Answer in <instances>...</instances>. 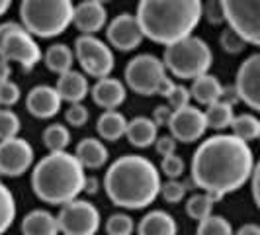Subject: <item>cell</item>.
Listing matches in <instances>:
<instances>
[{
	"label": "cell",
	"instance_id": "22",
	"mask_svg": "<svg viewBox=\"0 0 260 235\" xmlns=\"http://www.w3.org/2000/svg\"><path fill=\"white\" fill-rule=\"evenodd\" d=\"M125 137H127V141H129L133 147H137V149H147V147L155 145L156 137H158V126L153 122V118L137 116L127 124Z\"/></svg>",
	"mask_w": 260,
	"mask_h": 235
},
{
	"label": "cell",
	"instance_id": "50",
	"mask_svg": "<svg viewBox=\"0 0 260 235\" xmlns=\"http://www.w3.org/2000/svg\"><path fill=\"white\" fill-rule=\"evenodd\" d=\"M258 139H260V137H258Z\"/></svg>",
	"mask_w": 260,
	"mask_h": 235
},
{
	"label": "cell",
	"instance_id": "2",
	"mask_svg": "<svg viewBox=\"0 0 260 235\" xmlns=\"http://www.w3.org/2000/svg\"><path fill=\"white\" fill-rule=\"evenodd\" d=\"M160 170L143 155L119 157L104 174L106 194L121 210L149 208L160 196Z\"/></svg>",
	"mask_w": 260,
	"mask_h": 235
},
{
	"label": "cell",
	"instance_id": "19",
	"mask_svg": "<svg viewBox=\"0 0 260 235\" xmlns=\"http://www.w3.org/2000/svg\"><path fill=\"white\" fill-rule=\"evenodd\" d=\"M55 89L61 94L63 102L77 104V102H82L90 94V82H88V77L84 73L71 69L63 75H59L57 82H55Z\"/></svg>",
	"mask_w": 260,
	"mask_h": 235
},
{
	"label": "cell",
	"instance_id": "14",
	"mask_svg": "<svg viewBox=\"0 0 260 235\" xmlns=\"http://www.w3.org/2000/svg\"><path fill=\"white\" fill-rule=\"evenodd\" d=\"M106 39L114 49L129 53L143 43L145 34L135 14H119L108 24Z\"/></svg>",
	"mask_w": 260,
	"mask_h": 235
},
{
	"label": "cell",
	"instance_id": "32",
	"mask_svg": "<svg viewBox=\"0 0 260 235\" xmlns=\"http://www.w3.org/2000/svg\"><path fill=\"white\" fill-rule=\"evenodd\" d=\"M196 235H235V231H233V225L229 223L227 218L211 214L206 220L198 222Z\"/></svg>",
	"mask_w": 260,
	"mask_h": 235
},
{
	"label": "cell",
	"instance_id": "27",
	"mask_svg": "<svg viewBox=\"0 0 260 235\" xmlns=\"http://www.w3.org/2000/svg\"><path fill=\"white\" fill-rule=\"evenodd\" d=\"M233 104L225 102V100H217L211 106L206 108V120H208V130L223 131L231 128L233 124Z\"/></svg>",
	"mask_w": 260,
	"mask_h": 235
},
{
	"label": "cell",
	"instance_id": "28",
	"mask_svg": "<svg viewBox=\"0 0 260 235\" xmlns=\"http://www.w3.org/2000/svg\"><path fill=\"white\" fill-rule=\"evenodd\" d=\"M215 202H217V198L213 194H209L206 190H202V192H196L188 198V202H186V214L196 220V222H202V220H206L208 216L213 214V206H215Z\"/></svg>",
	"mask_w": 260,
	"mask_h": 235
},
{
	"label": "cell",
	"instance_id": "23",
	"mask_svg": "<svg viewBox=\"0 0 260 235\" xmlns=\"http://www.w3.org/2000/svg\"><path fill=\"white\" fill-rule=\"evenodd\" d=\"M59 222L47 210H31L22 220V235H59Z\"/></svg>",
	"mask_w": 260,
	"mask_h": 235
},
{
	"label": "cell",
	"instance_id": "39",
	"mask_svg": "<svg viewBox=\"0 0 260 235\" xmlns=\"http://www.w3.org/2000/svg\"><path fill=\"white\" fill-rule=\"evenodd\" d=\"M165 100H167V104H169L172 110H180V108L190 104L192 94H190V89H186L184 84H174L172 91L165 96Z\"/></svg>",
	"mask_w": 260,
	"mask_h": 235
},
{
	"label": "cell",
	"instance_id": "49",
	"mask_svg": "<svg viewBox=\"0 0 260 235\" xmlns=\"http://www.w3.org/2000/svg\"><path fill=\"white\" fill-rule=\"evenodd\" d=\"M96 2H100V4H108V2H112V0H96Z\"/></svg>",
	"mask_w": 260,
	"mask_h": 235
},
{
	"label": "cell",
	"instance_id": "18",
	"mask_svg": "<svg viewBox=\"0 0 260 235\" xmlns=\"http://www.w3.org/2000/svg\"><path fill=\"white\" fill-rule=\"evenodd\" d=\"M108 22V10L104 4L96 2V0H82L80 4L75 6V18L73 24L80 30L82 34H98Z\"/></svg>",
	"mask_w": 260,
	"mask_h": 235
},
{
	"label": "cell",
	"instance_id": "13",
	"mask_svg": "<svg viewBox=\"0 0 260 235\" xmlns=\"http://www.w3.org/2000/svg\"><path fill=\"white\" fill-rule=\"evenodd\" d=\"M169 130L170 135L176 141H180V143H196L208 131L206 112H202V108L192 104L184 106L180 110H174L172 118H170Z\"/></svg>",
	"mask_w": 260,
	"mask_h": 235
},
{
	"label": "cell",
	"instance_id": "46",
	"mask_svg": "<svg viewBox=\"0 0 260 235\" xmlns=\"http://www.w3.org/2000/svg\"><path fill=\"white\" fill-rule=\"evenodd\" d=\"M10 73H12V67H10V61L0 57V82H6L10 80Z\"/></svg>",
	"mask_w": 260,
	"mask_h": 235
},
{
	"label": "cell",
	"instance_id": "41",
	"mask_svg": "<svg viewBox=\"0 0 260 235\" xmlns=\"http://www.w3.org/2000/svg\"><path fill=\"white\" fill-rule=\"evenodd\" d=\"M204 18L213 26L223 24L225 22V12H223L221 0H208L204 4Z\"/></svg>",
	"mask_w": 260,
	"mask_h": 235
},
{
	"label": "cell",
	"instance_id": "1",
	"mask_svg": "<svg viewBox=\"0 0 260 235\" xmlns=\"http://www.w3.org/2000/svg\"><path fill=\"white\" fill-rule=\"evenodd\" d=\"M254 155L247 141L233 133H215L196 149L192 181L198 188L221 200L252 179Z\"/></svg>",
	"mask_w": 260,
	"mask_h": 235
},
{
	"label": "cell",
	"instance_id": "25",
	"mask_svg": "<svg viewBox=\"0 0 260 235\" xmlns=\"http://www.w3.org/2000/svg\"><path fill=\"white\" fill-rule=\"evenodd\" d=\"M127 118L117 110H104L96 122V131L104 141H119L127 131Z\"/></svg>",
	"mask_w": 260,
	"mask_h": 235
},
{
	"label": "cell",
	"instance_id": "47",
	"mask_svg": "<svg viewBox=\"0 0 260 235\" xmlns=\"http://www.w3.org/2000/svg\"><path fill=\"white\" fill-rule=\"evenodd\" d=\"M98 188H100V183H98V179H96V177H86L84 192H86V194H94V192H98Z\"/></svg>",
	"mask_w": 260,
	"mask_h": 235
},
{
	"label": "cell",
	"instance_id": "30",
	"mask_svg": "<svg viewBox=\"0 0 260 235\" xmlns=\"http://www.w3.org/2000/svg\"><path fill=\"white\" fill-rule=\"evenodd\" d=\"M16 214H18V204L12 190L0 181V235H4L12 227Z\"/></svg>",
	"mask_w": 260,
	"mask_h": 235
},
{
	"label": "cell",
	"instance_id": "7",
	"mask_svg": "<svg viewBox=\"0 0 260 235\" xmlns=\"http://www.w3.org/2000/svg\"><path fill=\"white\" fill-rule=\"evenodd\" d=\"M0 57L10 63H18L24 71H31L39 61H43V51L38 39L18 22L0 24Z\"/></svg>",
	"mask_w": 260,
	"mask_h": 235
},
{
	"label": "cell",
	"instance_id": "11",
	"mask_svg": "<svg viewBox=\"0 0 260 235\" xmlns=\"http://www.w3.org/2000/svg\"><path fill=\"white\" fill-rule=\"evenodd\" d=\"M59 231L63 235H96L102 225L100 210L92 204L90 200L77 198L61 206L57 214Z\"/></svg>",
	"mask_w": 260,
	"mask_h": 235
},
{
	"label": "cell",
	"instance_id": "3",
	"mask_svg": "<svg viewBox=\"0 0 260 235\" xmlns=\"http://www.w3.org/2000/svg\"><path fill=\"white\" fill-rule=\"evenodd\" d=\"M137 20L145 39L160 45L188 38L204 18L202 0H139Z\"/></svg>",
	"mask_w": 260,
	"mask_h": 235
},
{
	"label": "cell",
	"instance_id": "44",
	"mask_svg": "<svg viewBox=\"0 0 260 235\" xmlns=\"http://www.w3.org/2000/svg\"><path fill=\"white\" fill-rule=\"evenodd\" d=\"M250 186H252V198H254V204H256L258 210H260V159H258V163L254 165V170H252Z\"/></svg>",
	"mask_w": 260,
	"mask_h": 235
},
{
	"label": "cell",
	"instance_id": "4",
	"mask_svg": "<svg viewBox=\"0 0 260 235\" xmlns=\"http://www.w3.org/2000/svg\"><path fill=\"white\" fill-rule=\"evenodd\" d=\"M84 170L75 153H49L31 169V190L45 204L65 206L84 192Z\"/></svg>",
	"mask_w": 260,
	"mask_h": 235
},
{
	"label": "cell",
	"instance_id": "45",
	"mask_svg": "<svg viewBox=\"0 0 260 235\" xmlns=\"http://www.w3.org/2000/svg\"><path fill=\"white\" fill-rule=\"evenodd\" d=\"M235 235H260V225L258 223H245L235 231Z\"/></svg>",
	"mask_w": 260,
	"mask_h": 235
},
{
	"label": "cell",
	"instance_id": "10",
	"mask_svg": "<svg viewBox=\"0 0 260 235\" xmlns=\"http://www.w3.org/2000/svg\"><path fill=\"white\" fill-rule=\"evenodd\" d=\"M225 24L248 45L260 47V0H221Z\"/></svg>",
	"mask_w": 260,
	"mask_h": 235
},
{
	"label": "cell",
	"instance_id": "17",
	"mask_svg": "<svg viewBox=\"0 0 260 235\" xmlns=\"http://www.w3.org/2000/svg\"><path fill=\"white\" fill-rule=\"evenodd\" d=\"M92 100L102 110H117L127 98V86L114 77L98 78L96 84L92 86Z\"/></svg>",
	"mask_w": 260,
	"mask_h": 235
},
{
	"label": "cell",
	"instance_id": "9",
	"mask_svg": "<svg viewBox=\"0 0 260 235\" xmlns=\"http://www.w3.org/2000/svg\"><path fill=\"white\" fill-rule=\"evenodd\" d=\"M75 57L86 77L104 78L116 67V55L104 39L90 34H82L75 41Z\"/></svg>",
	"mask_w": 260,
	"mask_h": 235
},
{
	"label": "cell",
	"instance_id": "37",
	"mask_svg": "<svg viewBox=\"0 0 260 235\" xmlns=\"http://www.w3.org/2000/svg\"><path fill=\"white\" fill-rule=\"evenodd\" d=\"M160 170H162V174L167 179H180L184 174V170H186V163H184V159L178 153H172V155L162 157Z\"/></svg>",
	"mask_w": 260,
	"mask_h": 235
},
{
	"label": "cell",
	"instance_id": "16",
	"mask_svg": "<svg viewBox=\"0 0 260 235\" xmlns=\"http://www.w3.org/2000/svg\"><path fill=\"white\" fill-rule=\"evenodd\" d=\"M63 98L55 86L38 84L26 96V110L38 120H51L61 112Z\"/></svg>",
	"mask_w": 260,
	"mask_h": 235
},
{
	"label": "cell",
	"instance_id": "8",
	"mask_svg": "<svg viewBox=\"0 0 260 235\" xmlns=\"http://www.w3.org/2000/svg\"><path fill=\"white\" fill-rule=\"evenodd\" d=\"M167 65L153 53L135 55L125 65V86L141 96L158 94L162 82L167 80Z\"/></svg>",
	"mask_w": 260,
	"mask_h": 235
},
{
	"label": "cell",
	"instance_id": "15",
	"mask_svg": "<svg viewBox=\"0 0 260 235\" xmlns=\"http://www.w3.org/2000/svg\"><path fill=\"white\" fill-rule=\"evenodd\" d=\"M235 91L239 100L260 112V53L247 57L235 77Z\"/></svg>",
	"mask_w": 260,
	"mask_h": 235
},
{
	"label": "cell",
	"instance_id": "31",
	"mask_svg": "<svg viewBox=\"0 0 260 235\" xmlns=\"http://www.w3.org/2000/svg\"><path fill=\"white\" fill-rule=\"evenodd\" d=\"M231 130H233V135L248 143V141L260 137V120L252 114H239L233 118Z\"/></svg>",
	"mask_w": 260,
	"mask_h": 235
},
{
	"label": "cell",
	"instance_id": "43",
	"mask_svg": "<svg viewBox=\"0 0 260 235\" xmlns=\"http://www.w3.org/2000/svg\"><path fill=\"white\" fill-rule=\"evenodd\" d=\"M172 112H174V110H172L169 104L156 106L155 110H153V122H155L158 128H169Z\"/></svg>",
	"mask_w": 260,
	"mask_h": 235
},
{
	"label": "cell",
	"instance_id": "40",
	"mask_svg": "<svg viewBox=\"0 0 260 235\" xmlns=\"http://www.w3.org/2000/svg\"><path fill=\"white\" fill-rule=\"evenodd\" d=\"M88 108L82 104V102H77V104H71L67 108L65 112V120L69 126H73V128H82V126H86L88 124Z\"/></svg>",
	"mask_w": 260,
	"mask_h": 235
},
{
	"label": "cell",
	"instance_id": "24",
	"mask_svg": "<svg viewBox=\"0 0 260 235\" xmlns=\"http://www.w3.org/2000/svg\"><path fill=\"white\" fill-rule=\"evenodd\" d=\"M223 91H225V86L219 82V78L209 75V73L194 78L192 86H190L192 100H196L200 106H206V108L211 106L213 102H217V100H221Z\"/></svg>",
	"mask_w": 260,
	"mask_h": 235
},
{
	"label": "cell",
	"instance_id": "21",
	"mask_svg": "<svg viewBox=\"0 0 260 235\" xmlns=\"http://www.w3.org/2000/svg\"><path fill=\"white\" fill-rule=\"evenodd\" d=\"M75 155L78 157V161L82 163L84 169H102L108 163V159H110V153H108V147H106L104 139H96V137L80 139Z\"/></svg>",
	"mask_w": 260,
	"mask_h": 235
},
{
	"label": "cell",
	"instance_id": "26",
	"mask_svg": "<svg viewBox=\"0 0 260 235\" xmlns=\"http://www.w3.org/2000/svg\"><path fill=\"white\" fill-rule=\"evenodd\" d=\"M75 59H77L75 49H71L65 43H53L43 53V63L55 75H63L67 71H71L75 65Z\"/></svg>",
	"mask_w": 260,
	"mask_h": 235
},
{
	"label": "cell",
	"instance_id": "5",
	"mask_svg": "<svg viewBox=\"0 0 260 235\" xmlns=\"http://www.w3.org/2000/svg\"><path fill=\"white\" fill-rule=\"evenodd\" d=\"M73 0H22L20 4V24L34 38H59L73 24Z\"/></svg>",
	"mask_w": 260,
	"mask_h": 235
},
{
	"label": "cell",
	"instance_id": "42",
	"mask_svg": "<svg viewBox=\"0 0 260 235\" xmlns=\"http://www.w3.org/2000/svg\"><path fill=\"white\" fill-rule=\"evenodd\" d=\"M176 145H178V141L172 135H158L155 141V149L160 157H167L176 153Z\"/></svg>",
	"mask_w": 260,
	"mask_h": 235
},
{
	"label": "cell",
	"instance_id": "34",
	"mask_svg": "<svg viewBox=\"0 0 260 235\" xmlns=\"http://www.w3.org/2000/svg\"><path fill=\"white\" fill-rule=\"evenodd\" d=\"M22 130V120L12 108H0V141L18 137Z\"/></svg>",
	"mask_w": 260,
	"mask_h": 235
},
{
	"label": "cell",
	"instance_id": "38",
	"mask_svg": "<svg viewBox=\"0 0 260 235\" xmlns=\"http://www.w3.org/2000/svg\"><path fill=\"white\" fill-rule=\"evenodd\" d=\"M20 98H22V89L18 82L14 80L0 82V108H12L20 102Z\"/></svg>",
	"mask_w": 260,
	"mask_h": 235
},
{
	"label": "cell",
	"instance_id": "6",
	"mask_svg": "<svg viewBox=\"0 0 260 235\" xmlns=\"http://www.w3.org/2000/svg\"><path fill=\"white\" fill-rule=\"evenodd\" d=\"M162 61L167 65V71H170L174 77L182 80H194V78L206 75L213 65V51L198 36L174 41L165 47Z\"/></svg>",
	"mask_w": 260,
	"mask_h": 235
},
{
	"label": "cell",
	"instance_id": "33",
	"mask_svg": "<svg viewBox=\"0 0 260 235\" xmlns=\"http://www.w3.org/2000/svg\"><path fill=\"white\" fill-rule=\"evenodd\" d=\"M104 229L108 235H133L137 225L127 212H116L106 220Z\"/></svg>",
	"mask_w": 260,
	"mask_h": 235
},
{
	"label": "cell",
	"instance_id": "29",
	"mask_svg": "<svg viewBox=\"0 0 260 235\" xmlns=\"http://www.w3.org/2000/svg\"><path fill=\"white\" fill-rule=\"evenodd\" d=\"M41 141L49 149V153L67 151V147L71 145V131H69L65 124H49L43 130Z\"/></svg>",
	"mask_w": 260,
	"mask_h": 235
},
{
	"label": "cell",
	"instance_id": "36",
	"mask_svg": "<svg viewBox=\"0 0 260 235\" xmlns=\"http://www.w3.org/2000/svg\"><path fill=\"white\" fill-rule=\"evenodd\" d=\"M160 196L167 204H178L186 198V184L180 183V179H169L160 186Z\"/></svg>",
	"mask_w": 260,
	"mask_h": 235
},
{
	"label": "cell",
	"instance_id": "35",
	"mask_svg": "<svg viewBox=\"0 0 260 235\" xmlns=\"http://www.w3.org/2000/svg\"><path fill=\"white\" fill-rule=\"evenodd\" d=\"M219 43H221L223 51L229 53V55H239V53H243L247 49V41L241 38L235 30L227 26L225 30L221 32V38H219Z\"/></svg>",
	"mask_w": 260,
	"mask_h": 235
},
{
	"label": "cell",
	"instance_id": "12",
	"mask_svg": "<svg viewBox=\"0 0 260 235\" xmlns=\"http://www.w3.org/2000/svg\"><path fill=\"white\" fill-rule=\"evenodd\" d=\"M34 147L24 137H10L0 141V174L2 177H22L34 169Z\"/></svg>",
	"mask_w": 260,
	"mask_h": 235
},
{
	"label": "cell",
	"instance_id": "48",
	"mask_svg": "<svg viewBox=\"0 0 260 235\" xmlns=\"http://www.w3.org/2000/svg\"><path fill=\"white\" fill-rule=\"evenodd\" d=\"M10 6H12V0H0V18L10 10Z\"/></svg>",
	"mask_w": 260,
	"mask_h": 235
},
{
	"label": "cell",
	"instance_id": "20",
	"mask_svg": "<svg viewBox=\"0 0 260 235\" xmlns=\"http://www.w3.org/2000/svg\"><path fill=\"white\" fill-rule=\"evenodd\" d=\"M137 235H178V223L165 210H151L139 220Z\"/></svg>",
	"mask_w": 260,
	"mask_h": 235
}]
</instances>
